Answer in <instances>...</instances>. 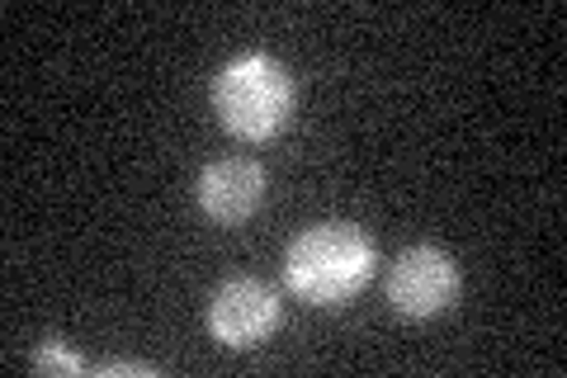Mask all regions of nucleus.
<instances>
[{
    "instance_id": "f257e3e1",
    "label": "nucleus",
    "mask_w": 567,
    "mask_h": 378,
    "mask_svg": "<svg viewBox=\"0 0 567 378\" xmlns=\"http://www.w3.org/2000/svg\"><path fill=\"white\" fill-rule=\"evenodd\" d=\"M284 269H289V284L298 298L317 303V308H341L374 275V246H369L360 227L322 223V227H308L289 246Z\"/></svg>"
},
{
    "instance_id": "f03ea898",
    "label": "nucleus",
    "mask_w": 567,
    "mask_h": 378,
    "mask_svg": "<svg viewBox=\"0 0 567 378\" xmlns=\"http://www.w3.org/2000/svg\"><path fill=\"white\" fill-rule=\"evenodd\" d=\"M213 110H218L223 129L246 142L275 137L293 114V81L275 58H237L213 85Z\"/></svg>"
},
{
    "instance_id": "7ed1b4c3",
    "label": "nucleus",
    "mask_w": 567,
    "mask_h": 378,
    "mask_svg": "<svg viewBox=\"0 0 567 378\" xmlns=\"http://www.w3.org/2000/svg\"><path fill=\"white\" fill-rule=\"evenodd\" d=\"M388 298H393V308L406 317H440V313H450L454 298H458V269L445 251L412 246L393 265Z\"/></svg>"
},
{
    "instance_id": "20e7f679",
    "label": "nucleus",
    "mask_w": 567,
    "mask_h": 378,
    "mask_svg": "<svg viewBox=\"0 0 567 378\" xmlns=\"http://www.w3.org/2000/svg\"><path fill=\"white\" fill-rule=\"evenodd\" d=\"M208 327L223 346L233 350H251L265 336L279 327V294L260 279H227L218 294H213L208 308Z\"/></svg>"
},
{
    "instance_id": "39448f33",
    "label": "nucleus",
    "mask_w": 567,
    "mask_h": 378,
    "mask_svg": "<svg viewBox=\"0 0 567 378\" xmlns=\"http://www.w3.org/2000/svg\"><path fill=\"white\" fill-rule=\"evenodd\" d=\"M265 200V171L256 161H213V166L199 175V208L213 223H241L251 218Z\"/></svg>"
},
{
    "instance_id": "423d86ee",
    "label": "nucleus",
    "mask_w": 567,
    "mask_h": 378,
    "mask_svg": "<svg viewBox=\"0 0 567 378\" xmlns=\"http://www.w3.org/2000/svg\"><path fill=\"white\" fill-rule=\"evenodd\" d=\"M33 365L39 369H62V374H81V359L62 350V340H43V350L33 355Z\"/></svg>"
},
{
    "instance_id": "0eeeda50",
    "label": "nucleus",
    "mask_w": 567,
    "mask_h": 378,
    "mask_svg": "<svg viewBox=\"0 0 567 378\" xmlns=\"http://www.w3.org/2000/svg\"><path fill=\"white\" fill-rule=\"evenodd\" d=\"M104 374H156V365H133V359H118V365H104Z\"/></svg>"
}]
</instances>
